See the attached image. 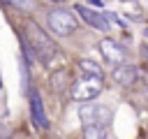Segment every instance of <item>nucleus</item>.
<instances>
[{"label":"nucleus","mask_w":148,"mask_h":139,"mask_svg":"<svg viewBox=\"0 0 148 139\" xmlns=\"http://www.w3.org/2000/svg\"><path fill=\"white\" fill-rule=\"evenodd\" d=\"M25 35H28V44L32 46V51L37 53L39 60H51L56 56V44L46 37V32L35 21H28L25 23Z\"/></svg>","instance_id":"obj_1"},{"label":"nucleus","mask_w":148,"mask_h":139,"mask_svg":"<svg viewBox=\"0 0 148 139\" xmlns=\"http://www.w3.org/2000/svg\"><path fill=\"white\" fill-rule=\"evenodd\" d=\"M69 93H72V97L76 102H88V100H92V97H97L102 93V79L92 76V74H83L72 83Z\"/></svg>","instance_id":"obj_2"},{"label":"nucleus","mask_w":148,"mask_h":139,"mask_svg":"<svg viewBox=\"0 0 148 139\" xmlns=\"http://www.w3.org/2000/svg\"><path fill=\"white\" fill-rule=\"evenodd\" d=\"M79 118H81V125H109L111 118H113V111L106 107V104H81L79 109Z\"/></svg>","instance_id":"obj_3"},{"label":"nucleus","mask_w":148,"mask_h":139,"mask_svg":"<svg viewBox=\"0 0 148 139\" xmlns=\"http://www.w3.org/2000/svg\"><path fill=\"white\" fill-rule=\"evenodd\" d=\"M46 23H49V28H51L56 35H60V37H67V35H72V32L76 30V19H74V14L67 12V9H51L49 16H46Z\"/></svg>","instance_id":"obj_4"},{"label":"nucleus","mask_w":148,"mask_h":139,"mask_svg":"<svg viewBox=\"0 0 148 139\" xmlns=\"http://www.w3.org/2000/svg\"><path fill=\"white\" fill-rule=\"evenodd\" d=\"M97 49H99L102 58H104L106 63H111V65H120V63H125V60H127L125 49H123L118 42H113V39H102Z\"/></svg>","instance_id":"obj_5"},{"label":"nucleus","mask_w":148,"mask_h":139,"mask_svg":"<svg viewBox=\"0 0 148 139\" xmlns=\"http://www.w3.org/2000/svg\"><path fill=\"white\" fill-rule=\"evenodd\" d=\"M76 12H79V16H81L90 28H95V30H109V16H104V14H99V12H92V9L83 7V5H76Z\"/></svg>","instance_id":"obj_6"},{"label":"nucleus","mask_w":148,"mask_h":139,"mask_svg":"<svg viewBox=\"0 0 148 139\" xmlns=\"http://www.w3.org/2000/svg\"><path fill=\"white\" fill-rule=\"evenodd\" d=\"M30 114H32V123L44 130L49 127V120H46V114H44V104H42V97L37 90H30Z\"/></svg>","instance_id":"obj_7"},{"label":"nucleus","mask_w":148,"mask_h":139,"mask_svg":"<svg viewBox=\"0 0 148 139\" xmlns=\"http://www.w3.org/2000/svg\"><path fill=\"white\" fill-rule=\"evenodd\" d=\"M136 70L132 67V65H116L113 67V81L116 83H120V86H130V83H134L136 81Z\"/></svg>","instance_id":"obj_8"},{"label":"nucleus","mask_w":148,"mask_h":139,"mask_svg":"<svg viewBox=\"0 0 148 139\" xmlns=\"http://www.w3.org/2000/svg\"><path fill=\"white\" fill-rule=\"evenodd\" d=\"M79 67H81V72H83V74H92V76H99V79H104V72H102V67H99L95 60H90V58H83V60H79Z\"/></svg>","instance_id":"obj_9"},{"label":"nucleus","mask_w":148,"mask_h":139,"mask_svg":"<svg viewBox=\"0 0 148 139\" xmlns=\"http://www.w3.org/2000/svg\"><path fill=\"white\" fill-rule=\"evenodd\" d=\"M83 139H106L104 125H83Z\"/></svg>","instance_id":"obj_10"},{"label":"nucleus","mask_w":148,"mask_h":139,"mask_svg":"<svg viewBox=\"0 0 148 139\" xmlns=\"http://www.w3.org/2000/svg\"><path fill=\"white\" fill-rule=\"evenodd\" d=\"M65 79H67V74H65V70H58V72H53L51 74V86H53V90H62L65 88Z\"/></svg>","instance_id":"obj_11"},{"label":"nucleus","mask_w":148,"mask_h":139,"mask_svg":"<svg viewBox=\"0 0 148 139\" xmlns=\"http://www.w3.org/2000/svg\"><path fill=\"white\" fill-rule=\"evenodd\" d=\"M7 2H9L12 7H16V9H23V12H25V9H28V12L35 9V0H7Z\"/></svg>","instance_id":"obj_12"},{"label":"nucleus","mask_w":148,"mask_h":139,"mask_svg":"<svg viewBox=\"0 0 148 139\" xmlns=\"http://www.w3.org/2000/svg\"><path fill=\"white\" fill-rule=\"evenodd\" d=\"M88 2H92L95 7H102V0H88Z\"/></svg>","instance_id":"obj_13"},{"label":"nucleus","mask_w":148,"mask_h":139,"mask_svg":"<svg viewBox=\"0 0 148 139\" xmlns=\"http://www.w3.org/2000/svg\"><path fill=\"white\" fill-rule=\"evenodd\" d=\"M141 53H143V56H146V58H148V44H146V46H143V49H141Z\"/></svg>","instance_id":"obj_14"},{"label":"nucleus","mask_w":148,"mask_h":139,"mask_svg":"<svg viewBox=\"0 0 148 139\" xmlns=\"http://www.w3.org/2000/svg\"><path fill=\"white\" fill-rule=\"evenodd\" d=\"M143 35H146V39H148V28H146V30H143Z\"/></svg>","instance_id":"obj_15"},{"label":"nucleus","mask_w":148,"mask_h":139,"mask_svg":"<svg viewBox=\"0 0 148 139\" xmlns=\"http://www.w3.org/2000/svg\"><path fill=\"white\" fill-rule=\"evenodd\" d=\"M53 2H62V0H53Z\"/></svg>","instance_id":"obj_16"}]
</instances>
